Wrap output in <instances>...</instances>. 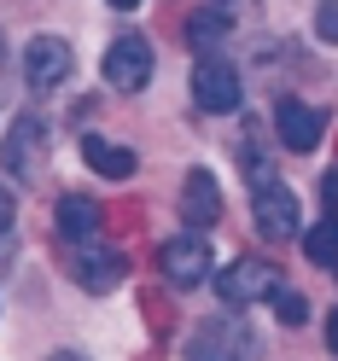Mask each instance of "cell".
<instances>
[{
    "instance_id": "cell-23",
    "label": "cell",
    "mask_w": 338,
    "mask_h": 361,
    "mask_svg": "<svg viewBox=\"0 0 338 361\" xmlns=\"http://www.w3.org/2000/svg\"><path fill=\"white\" fill-rule=\"evenodd\" d=\"M222 6H228V0H222Z\"/></svg>"
},
{
    "instance_id": "cell-9",
    "label": "cell",
    "mask_w": 338,
    "mask_h": 361,
    "mask_svg": "<svg viewBox=\"0 0 338 361\" xmlns=\"http://www.w3.org/2000/svg\"><path fill=\"white\" fill-rule=\"evenodd\" d=\"M274 128H280V146L286 152H315V146H321L327 117L315 105H303V99H280L274 105Z\"/></svg>"
},
{
    "instance_id": "cell-5",
    "label": "cell",
    "mask_w": 338,
    "mask_h": 361,
    "mask_svg": "<svg viewBox=\"0 0 338 361\" xmlns=\"http://www.w3.org/2000/svg\"><path fill=\"white\" fill-rule=\"evenodd\" d=\"M152 41L146 35H117L105 47V82L117 87V94H140V87L152 82Z\"/></svg>"
},
{
    "instance_id": "cell-16",
    "label": "cell",
    "mask_w": 338,
    "mask_h": 361,
    "mask_svg": "<svg viewBox=\"0 0 338 361\" xmlns=\"http://www.w3.org/2000/svg\"><path fill=\"white\" fill-rule=\"evenodd\" d=\"M274 309H280V321H286V326H303V321H309V303L298 298V291H286V286L274 291Z\"/></svg>"
},
{
    "instance_id": "cell-8",
    "label": "cell",
    "mask_w": 338,
    "mask_h": 361,
    "mask_svg": "<svg viewBox=\"0 0 338 361\" xmlns=\"http://www.w3.org/2000/svg\"><path fill=\"white\" fill-rule=\"evenodd\" d=\"M251 216L262 239H291L298 233V192H286L280 180H262V187H251Z\"/></svg>"
},
{
    "instance_id": "cell-10",
    "label": "cell",
    "mask_w": 338,
    "mask_h": 361,
    "mask_svg": "<svg viewBox=\"0 0 338 361\" xmlns=\"http://www.w3.org/2000/svg\"><path fill=\"white\" fill-rule=\"evenodd\" d=\"M181 221L187 228H216L222 221V187L210 169H187L181 180Z\"/></svg>"
},
{
    "instance_id": "cell-12",
    "label": "cell",
    "mask_w": 338,
    "mask_h": 361,
    "mask_svg": "<svg viewBox=\"0 0 338 361\" xmlns=\"http://www.w3.org/2000/svg\"><path fill=\"white\" fill-rule=\"evenodd\" d=\"M82 164L105 175V180H128L134 175V146H117V140H105V134H87L82 140Z\"/></svg>"
},
{
    "instance_id": "cell-13",
    "label": "cell",
    "mask_w": 338,
    "mask_h": 361,
    "mask_svg": "<svg viewBox=\"0 0 338 361\" xmlns=\"http://www.w3.org/2000/svg\"><path fill=\"white\" fill-rule=\"evenodd\" d=\"M99 233V204L87 192H64L59 198V239L71 245V239H94Z\"/></svg>"
},
{
    "instance_id": "cell-11",
    "label": "cell",
    "mask_w": 338,
    "mask_h": 361,
    "mask_svg": "<svg viewBox=\"0 0 338 361\" xmlns=\"http://www.w3.org/2000/svg\"><path fill=\"white\" fill-rule=\"evenodd\" d=\"M257 350V338H251V326H239V321H205L198 326V338L187 344V355H251Z\"/></svg>"
},
{
    "instance_id": "cell-22",
    "label": "cell",
    "mask_w": 338,
    "mask_h": 361,
    "mask_svg": "<svg viewBox=\"0 0 338 361\" xmlns=\"http://www.w3.org/2000/svg\"><path fill=\"white\" fill-rule=\"evenodd\" d=\"M332 274H338V262H332Z\"/></svg>"
},
{
    "instance_id": "cell-18",
    "label": "cell",
    "mask_w": 338,
    "mask_h": 361,
    "mask_svg": "<svg viewBox=\"0 0 338 361\" xmlns=\"http://www.w3.org/2000/svg\"><path fill=\"white\" fill-rule=\"evenodd\" d=\"M321 204H327V216L338 221V169H327V175H321Z\"/></svg>"
},
{
    "instance_id": "cell-3",
    "label": "cell",
    "mask_w": 338,
    "mask_h": 361,
    "mask_svg": "<svg viewBox=\"0 0 338 361\" xmlns=\"http://www.w3.org/2000/svg\"><path fill=\"white\" fill-rule=\"evenodd\" d=\"M0 164H6L12 180H41V169H47V123L35 117V111H24L6 140H0Z\"/></svg>"
},
{
    "instance_id": "cell-1",
    "label": "cell",
    "mask_w": 338,
    "mask_h": 361,
    "mask_svg": "<svg viewBox=\"0 0 338 361\" xmlns=\"http://www.w3.org/2000/svg\"><path fill=\"white\" fill-rule=\"evenodd\" d=\"M286 280H280V268L268 262V257H234L228 268L216 274V298L228 303V309H251L262 298H274Z\"/></svg>"
},
{
    "instance_id": "cell-21",
    "label": "cell",
    "mask_w": 338,
    "mask_h": 361,
    "mask_svg": "<svg viewBox=\"0 0 338 361\" xmlns=\"http://www.w3.org/2000/svg\"><path fill=\"white\" fill-rule=\"evenodd\" d=\"M105 6H117V12H134V6H140V0H105Z\"/></svg>"
},
{
    "instance_id": "cell-14",
    "label": "cell",
    "mask_w": 338,
    "mask_h": 361,
    "mask_svg": "<svg viewBox=\"0 0 338 361\" xmlns=\"http://www.w3.org/2000/svg\"><path fill=\"white\" fill-rule=\"evenodd\" d=\"M187 41H193V53H222V41H228V6H198L187 18Z\"/></svg>"
},
{
    "instance_id": "cell-20",
    "label": "cell",
    "mask_w": 338,
    "mask_h": 361,
    "mask_svg": "<svg viewBox=\"0 0 338 361\" xmlns=\"http://www.w3.org/2000/svg\"><path fill=\"white\" fill-rule=\"evenodd\" d=\"M327 344H332V355H338V309L327 314Z\"/></svg>"
},
{
    "instance_id": "cell-4",
    "label": "cell",
    "mask_w": 338,
    "mask_h": 361,
    "mask_svg": "<svg viewBox=\"0 0 338 361\" xmlns=\"http://www.w3.org/2000/svg\"><path fill=\"white\" fill-rule=\"evenodd\" d=\"M193 99H198V111H210V117L239 111V71L222 53H205L193 64Z\"/></svg>"
},
{
    "instance_id": "cell-7",
    "label": "cell",
    "mask_w": 338,
    "mask_h": 361,
    "mask_svg": "<svg viewBox=\"0 0 338 361\" xmlns=\"http://www.w3.org/2000/svg\"><path fill=\"white\" fill-rule=\"evenodd\" d=\"M71 274H76L87 291H111V286H123L128 262H123L117 251H105L99 233H94V239H71Z\"/></svg>"
},
{
    "instance_id": "cell-19",
    "label": "cell",
    "mask_w": 338,
    "mask_h": 361,
    "mask_svg": "<svg viewBox=\"0 0 338 361\" xmlns=\"http://www.w3.org/2000/svg\"><path fill=\"white\" fill-rule=\"evenodd\" d=\"M12 216H18V198H12L6 187H0V239L12 233Z\"/></svg>"
},
{
    "instance_id": "cell-6",
    "label": "cell",
    "mask_w": 338,
    "mask_h": 361,
    "mask_svg": "<svg viewBox=\"0 0 338 361\" xmlns=\"http://www.w3.org/2000/svg\"><path fill=\"white\" fill-rule=\"evenodd\" d=\"M71 71H76V53H71L64 35H35L24 47V82L35 87V94H53Z\"/></svg>"
},
{
    "instance_id": "cell-15",
    "label": "cell",
    "mask_w": 338,
    "mask_h": 361,
    "mask_svg": "<svg viewBox=\"0 0 338 361\" xmlns=\"http://www.w3.org/2000/svg\"><path fill=\"white\" fill-rule=\"evenodd\" d=\"M303 257L315 268H332L338 262V221H315V228L303 233Z\"/></svg>"
},
{
    "instance_id": "cell-17",
    "label": "cell",
    "mask_w": 338,
    "mask_h": 361,
    "mask_svg": "<svg viewBox=\"0 0 338 361\" xmlns=\"http://www.w3.org/2000/svg\"><path fill=\"white\" fill-rule=\"evenodd\" d=\"M315 35L338 47V0H321V6H315Z\"/></svg>"
},
{
    "instance_id": "cell-2",
    "label": "cell",
    "mask_w": 338,
    "mask_h": 361,
    "mask_svg": "<svg viewBox=\"0 0 338 361\" xmlns=\"http://www.w3.org/2000/svg\"><path fill=\"white\" fill-rule=\"evenodd\" d=\"M157 274H164L175 291H193V286H205L210 280V239L205 233H175L157 245Z\"/></svg>"
}]
</instances>
